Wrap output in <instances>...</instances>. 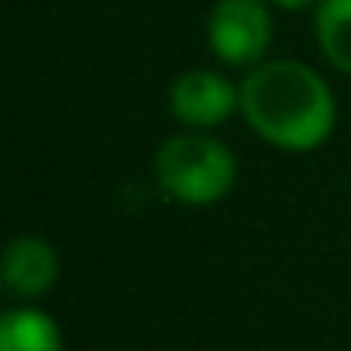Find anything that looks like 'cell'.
Returning <instances> with one entry per match:
<instances>
[{"label": "cell", "mask_w": 351, "mask_h": 351, "mask_svg": "<svg viewBox=\"0 0 351 351\" xmlns=\"http://www.w3.org/2000/svg\"><path fill=\"white\" fill-rule=\"evenodd\" d=\"M241 86L245 124L279 152H313L337 124V100L327 80L296 59H265L248 69Z\"/></svg>", "instance_id": "obj_1"}, {"label": "cell", "mask_w": 351, "mask_h": 351, "mask_svg": "<svg viewBox=\"0 0 351 351\" xmlns=\"http://www.w3.org/2000/svg\"><path fill=\"white\" fill-rule=\"evenodd\" d=\"M152 172L165 200L180 207H214L238 183V158L207 131H180L158 145Z\"/></svg>", "instance_id": "obj_2"}, {"label": "cell", "mask_w": 351, "mask_h": 351, "mask_svg": "<svg viewBox=\"0 0 351 351\" xmlns=\"http://www.w3.org/2000/svg\"><path fill=\"white\" fill-rule=\"evenodd\" d=\"M207 45L224 66H262L272 49V4L269 0H214L207 18Z\"/></svg>", "instance_id": "obj_3"}, {"label": "cell", "mask_w": 351, "mask_h": 351, "mask_svg": "<svg viewBox=\"0 0 351 351\" xmlns=\"http://www.w3.org/2000/svg\"><path fill=\"white\" fill-rule=\"evenodd\" d=\"M169 110L186 131H210L241 114V86L214 69H186L169 86Z\"/></svg>", "instance_id": "obj_4"}, {"label": "cell", "mask_w": 351, "mask_h": 351, "mask_svg": "<svg viewBox=\"0 0 351 351\" xmlns=\"http://www.w3.org/2000/svg\"><path fill=\"white\" fill-rule=\"evenodd\" d=\"M0 282L14 300H42L59 282V252L42 234H18L4 248L0 262Z\"/></svg>", "instance_id": "obj_5"}, {"label": "cell", "mask_w": 351, "mask_h": 351, "mask_svg": "<svg viewBox=\"0 0 351 351\" xmlns=\"http://www.w3.org/2000/svg\"><path fill=\"white\" fill-rule=\"evenodd\" d=\"M0 351H62V330L38 306H11L0 317Z\"/></svg>", "instance_id": "obj_6"}, {"label": "cell", "mask_w": 351, "mask_h": 351, "mask_svg": "<svg viewBox=\"0 0 351 351\" xmlns=\"http://www.w3.org/2000/svg\"><path fill=\"white\" fill-rule=\"evenodd\" d=\"M313 35L320 56L344 76H351V0H317Z\"/></svg>", "instance_id": "obj_7"}, {"label": "cell", "mask_w": 351, "mask_h": 351, "mask_svg": "<svg viewBox=\"0 0 351 351\" xmlns=\"http://www.w3.org/2000/svg\"><path fill=\"white\" fill-rule=\"evenodd\" d=\"M269 4H272L276 11H289V14H296V11H310V8H317V0H269Z\"/></svg>", "instance_id": "obj_8"}]
</instances>
